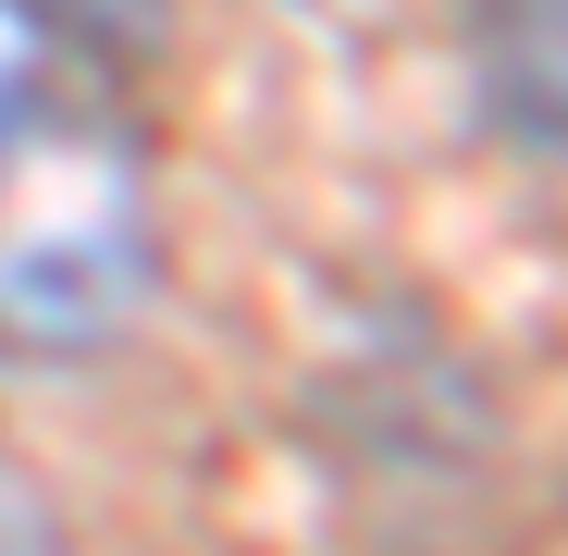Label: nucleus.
Returning <instances> with one entry per match:
<instances>
[{
	"mask_svg": "<svg viewBox=\"0 0 568 556\" xmlns=\"http://www.w3.org/2000/svg\"><path fill=\"white\" fill-rule=\"evenodd\" d=\"M0 13L50 50H74V62H100V74H124L173 38V0H0Z\"/></svg>",
	"mask_w": 568,
	"mask_h": 556,
	"instance_id": "2",
	"label": "nucleus"
},
{
	"mask_svg": "<svg viewBox=\"0 0 568 556\" xmlns=\"http://www.w3.org/2000/svg\"><path fill=\"white\" fill-rule=\"evenodd\" d=\"M161 285L136 137L62 74L0 87V346L87 358Z\"/></svg>",
	"mask_w": 568,
	"mask_h": 556,
	"instance_id": "1",
	"label": "nucleus"
},
{
	"mask_svg": "<svg viewBox=\"0 0 568 556\" xmlns=\"http://www.w3.org/2000/svg\"><path fill=\"white\" fill-rule=\"evenodd\" d=\"M0 556H74V544H62V507H50V483L13 457V433H0Z\"/></svg>",
	"mask_w": 568,
	"mask_h": 556,
	"instance_id": "3",
	"label": "nucleus"
}]
</instances>
